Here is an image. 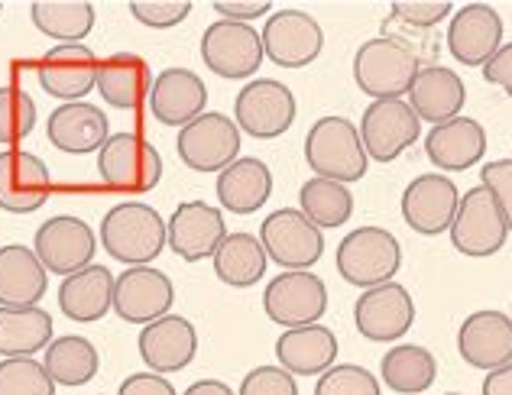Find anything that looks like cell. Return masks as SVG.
Here are the masks:
<instances>
[{
    "instance_id": "obj_1",
    "label": "cell",
    "mask_w": 512,
    "mask_h": 395,
    "mask_svg": "<svg viewBox=\"0 0 512 395\" xmlns=\"http://www.w3.org/2000/svg\"><path fill=\"white\" fill-rule=\"evenodd\" d=\"M101 247L127 269L150 266L169 247V224L153 204H114L101 221Z\"/></svg>"
},
{
    "instance_id": "obj_2",
    "label": "cell",
    "mask_w": 512,
    "mask_h": 395,
    "mask_svg": "<svg viewBox=\"0 0 512 395\" xmlns=\"http://www.w3.org/2000/svg\"><path fill=\"white\" fill-rule=\"evenodd\" d=\"M305 162L315 172V179L331 182H360L367 175V149L360 140V127L350 124L347 117H321L312 124L305 136Z\"/></svg>"
},
{
    "instance_id": "obj_3",
    "label": "cell",
    "mask_w": 512,
    "mask_h": 395,
    "mask_svg": "<svg viewBox=\"0 0 512 395\" xmlns=\"http://www.w3.org/2000/svg\"><path fill=\"white\" fill-rule=\"evenodd\" d=\"M415 75H419V56L402 39L376 36L354 52V81L373 101L406 98Z\"/></svg>"
},
{
    "instance_id": "obj_4",
    "label": "cell",
    "mask_w": 512,
    "mask_h": 395,
    "mask_svg": "<svg viewBox=\"0 0 512 395\" xmlns=\"http://www.w3.org/2000/svg\"><path fill=\"white\" fill-rule=\"evenodd\" d=\"M402 266L399 240L383 227H360L350 230L338 247V272L347 285L370 292L376 285L393 282Z\"/></svg>"
},
{
    "instance_id": "obj_5",
    "label": "cell",
    "mask_w": 512,
    "mask_h": 395,
    "mask_svg": "<svg viewBox=\"0 0 512 395\" xmlns=\"http://www.w3.org/2000/svg\"><path fill=\"white\" fill-rule=\"evenodd\" d=\"M98 175L114 192H150L163 179V156L140 133H111L98 153Z\"/></svg>"
},
{
    "instance_id": "obj_6",
    "label": "cell",
    "mask_w": 512,
    "mask_h": 395,
    "mask_svg": "<svg viewBox=\"0 0 512 395\" xmlns=\"http://www.w3.org/2000/svg\"><path fill=\"white\" fill-rule=\"evenodd\" d=\"M448 234H451L454 250L464 256H474V260L493 256L506 247L509 224L500 211V201L493 198L487 185H477V188H470V192H464Z\"/></svg>"
},
{
    "instance_id": "obj_7",
    "label": "cell",
    "mask_w": 512,
    "mask_h": 395,
    "mask_svg": "<svg viewBox=\"0 0 512 395\" xmlns=\"http://www.w3.org/2000/svg\"><path fill=\"white\" fill-rule=\"evenodd\" d=\"M179 159L195 172H224L240 159V127L237 120L218 111H205L198 120L179 130Z\"/></svg>"
},
{
    "instance_id": "obj_8",
    "label": "cell",
    "mask_w": 512,
    "mask_h": 395,
    "mask_svg": "<svg viewBox=\"0 0 512 395\" xmlns=\"http://www.w3.org/2000/svg\"><path fill=\"white\" fill-rule=\"evenodd\" d=\"M263 250L286 272L312 269L325 256V234L299 208H279L260 227Z\"/></svg>"
},
{
    "instance_id": "obj_9",
    "label": "cell",
    "mask_w": 512,
    "mask_h": 395,
    "mask_svg": "<svg viewBox=\"0 0 512 395\" xmlns=\"http://www.w3.org/2000/svg\"><path fill=\"white\" fill-rule=\"evenodd\" d=\"M201 59L221 78L231 81L250 78L260 72V65L266 59L263 33H256L250 23L218 20L201 36Z\"/></svg>"
},
{
    "instance_id": "obj_10",
    "label": "cell",
    "mask_w": 512,
    "mask_h": 395,
    "mask_svg": "<svg viewBox=\"0 0 512 395\" xmlns=\"http://www.w3.org/2000/svg\"><path fill=\"white\" fill-rule=\"evenodd\" d=\"M234 120L240 133H250L253 140H276L295 124V94L276 78H253L237 94Z\"/></svg>"
},
{
    "instance_id": "obj_11",
    "label": "cell",
    "mask_w": 512,
    "mask_h": 395,
    "mask_svg": "<svg viewBox=\"0 0 512 395\" xmlns=\"http://www.w3.org/2000/svg\"><path fill=\"white\" fill-rule=\"evenodd\" d=\"M263 308L269 321L279 328H305V324H318V318L328 311V289L315 272H279V276L266 285Z\"/></svg>"
},
{
    "instance_id": "obj_12",
    "label": "cell",
    "mask_w": 512,
    "mask_h": 395,
    "mask_svg": "<svg viewBox=\"0 0 512 395\" xmlns=\"http://www.w3.org/2000/svg\"><path fill=\"white\" fill-rule=\"evenodd\" d=\"M33 250L49 272L56 276H75L94 263V250H98V237L94 230L75 214H56L36 227Z\"/></svg>"
},
{
    "instance_id": "obj_13",
    "label": "cell",
    "mask_w": 512,
    "mask_h": 395,
    "mask_svg": "<svg viewBox=\"0 0 512 395\" xmlns=\"http://www.w3.org/2000/svg\"><path fill=\"white\" fill-rule=\"evenodd\" d=\"M422 120L409 101H373L360 120V140L376 162H393L419 140Z\"/></svg>"
},
{
    "instance_id": "obj_14",
    "label": "cell",
    "mask_w": 512,
    "mask_h": 395,
    "mask_svg": "<svg viewBox=\"0 0 512 395\" xmlns=\"http://www.w3.org/2000/svg\"><path fill=\"white\" fill-rule=\"evenodd\" d=\"M263 49L279 68H305L325 49V30L302 10H276L263 26Z\"/></svg>"
},
{
    "instance_id": "obj_15",
    "label": "cell",
    "mask_w": 512,
    "mask_h": 395,
    "mask_svg": "<svg viewBox=\"0 0 512 395\" xmlns=\"http://www.w3.org/2000/svg\"><path fill=\"white\" fill-rule=\"evenodd\" d=\"M354 324L363 337L376 340V344H393V340L406 337L415 324V302L409 289L399 282H386L363 292L354 305Z\"/></svg>"
},
{
    "instance_id": "obj_16",
    "label": "cell",
    "mask_w": 512,
    "mask_h": 395,
    "mask_svg": "<svg viewBox=\"0 0 512 395\" xmlns=\"http://www.w3.org/2000/svg\"><path fill=\"white\" fill-rule=\"evenodd\" d=\"M461 192L457 185L441 172H425L419 179H412L402 192V221H406L415 234L438 237L444 230H451Z\"/></svg>"
},
{
    "instance_id": "obj_17",
    "label": "cell",
    "mask_w": 512,
    "mask_h": 395,
    "mask_svg": "<svg viewBox=\"0 0 512 395\" xmlns=\"http://www.w3.org/2000/svg\"><path fill=\"white\" fill-rule=\"evenodd\" d=\"M175 289L166 272L153 266H133L120 272L114 282V311L127 324H153L159 318L172 315Z\"/></svg>"
},
{
    "instance_id": "obj_18",
    "label": "cell",
    "mask_w": 512,
    "mask_h": 395,
    "mask_svg": "<svg viewBox=\"0 0 512 395\" xmlns=\"http://www.w3.org/2000/svg\"><path fill=\"white\" fill-rule=\"evenodd\" d=\"M169 247L185 263L208 260L227 237L224 211L205 201H182L169 217Z\"/></svg>"
},
{
    "instance_id": "obj_19",
    "label": "cell",
    "mask_w": 512,
    "mask_h": 395,
    "mask_svg": "<svg viewBox=\"0 0 512 395\" xmlns=\"http://www.w3.org/2000/svg\"><path fill=\"white\" fill-rule=\"evenodd\" d=\"M98 56L88 46H56L39 59L36 78L49 98L62 104L82 101L88 91L98 88Z\"/></svg>"
},
{
    "instance_id": "obj_20",
    "label": "cell",
    "mask_w": 512,
    "mask_h": 395,
    "mask_svg": "<svg viewBox=\"0 0 512 395\" xmlns=\"http://www.w3.org/2000/svg\"><path fill=\"white\" fill-rule=\"evenodd\" d=\"M457 353L474 370H500L512 363V318L496 308H480L467 315L457 331Z\"/></svg>"
},
{
    "instance_id": "obj_21",
    "label": "cell",
    "mask_w": 512,
    "mask_h": 395,
    "mask_svg": "<svg viewBox=\"0 0 512 395\" xmlns=\"http://www.w3.org/2000/svg\"><path fill=\"white\" fill-rule=\"evenodd\" d=\"M448 49L451 56L470 65L483 68L496 52L503 49V20L490 4H467L448 23Z\"/></svg>"
},
{
    "instance_id": "obj_22",
    "label": "cell",
    "mask_w": 512,
    "mask_h": 395,
    "mask_svg": "<svg viewBox=\"0 0 512 395\" xmlns=\"http://www.w3.org/2000/svg\"><path fill=\"white\" fill-rule=\"evenodd\" d=\"M49 166L36 153H0V211L33 214L49 198Z\"/></svg>"
},
{
    "instance_id": "obj_23",
    "label": "cell",
    "mask_w": 512,
    "mask_h": 395,
    "mask_svg": "<svg viewBox=\"0 0 512 395\" xmlns=\"http://www.w3.org/2000/svg\"><path fill=\"white\" fill-rule=\"evenodd\" d=\"M140 357L153 373H179L198 353V331L182 315H166L140 331Z\"/></svg>"
},
{
    "instance_id": "obj_24",
    "label": "cell",
    "mask_w": 512,
    "mask_h": 395,
    "mask_svg": "<svg viewBox=\"0 0 512 395\" xmlns=\"http://www.w3.org/2000/svg\"><path fill=\"white\" fill-rule=\"evenodd\" d=\"M46 136L59 153L69 156H85V153H101V146L111 140V124L101 107L88 101L75 104H59L46 120Z\"/></svg>"
},
{
    "instance_id": "obj_25",
    "label": "cell",
    "mask_w": 512,
    "mask_h": 395,
    "mask_svg": "<svg viewBox=\"0 0 512 395\" xmlns=\"http://www.w3.org/2000/svg\"><path fill=\"white\" fill-rule=\"evenodd\" d=\"M208 88L188 68H166L159 72L150 91V111L163 127H188L205 114Z\"/></svg>"
},
{
    "instance_id": "obj_26",
    "label": "cell",
    "mask_w": 512,
    "mask_h": 395,
    "mask_svg": "<svg viewBox=\"0 0 512 395\" xmlns=\"http://www.w3.org/2000/svg\"><path fill=\"white\" fill-rule=\"evenodd\" d=\"M406 98L412 104V111L419 114V120L438 127V124H448L454 117H461L467 88H464V78L454 75L451 68L425 65L419 68V75H415Z\"/></svg>"
},
{
    "instance_id": "obj_27",
    "label": "cell",
    "mask_w": 512,
    "mask_h": 395,
    "mask_svg": "<svg viewBox=\"0 0 512 395\" xmlns=\"http://www.w3.org/2000/svg\"><path fill=\"white\" fill-rule=\"evenodd\" d=\"M49 289V269L36 250L7 243L0 247V308H36Z\"/></svg>"
},
{
    "instance_id": "obj_28",
    "label": "cell",
    "mask_w": 512,
    "mask_h": 395,
    "mask_svg": "<svg viewBox=\"0 0 512 395\" xmlns=\"http://www.w3.org/2000/svg\"><path fill=\"white\" fill-rule=\"evenodd\" d=\"M487 153V130L470 117H454L448 124L431 127L425 136V156L441 172H464L477 166Z\"/></svg>"
},
{
    "instance_id": "obj_29",
    "label": "cell",
    "mask_w": 512,
    "mask_h": 395,
    "mask_svg": "<svg viewBox=\"0 0 512 395\" xmlns=\"http://www.w3.org/2000/svg\"><path fill=\"white\" fill-rule=\"evenodd\" d=\"M276 360L292 376H325L338 360V337L325 324H305L279 334Z\"/></svg>"
},
{
    "instance_id": "obj_30",
    "label": "cell",
    "mask_w": 512,
    "mask_h": 395,
    "mask_svg": "<svg viewBox=\"0 0 512 395\" xmlns=\"http://www.w3.org/2000/svg\"><path fill=\"white\" fill-rule=\"evenodd\" d=\"M114 276L107 266L91 263L88 269L65 276L59 285V308L69 321L91 324L101 321L107 311H114Z\"/></svg>"
},
{
    "instance_id": "obj_31",
    "label": "cell",
    "mask_w": 512,
    "mask_h": 395,
    "mask_svg": "<svg viewBox=\"0 0 512 395\" xmlns=\"http://www.w3.org/2000/svg\"><path fill=\"white\" fill-rule=\"evenodd\" d=\"M153 72L146 59L133 56V52H114V56L101 59L98 68V91L101 101H107L117 111H133L143 101H150L153 91Z\"/></svg>"
},
{
    "instance_id": "obj_32",
    "label": "cell",
    "mask_w": 512,
    "mask_h": 395,
    "mask_svg": "<svg viewBox=\"0 0 512 395\" xmlns=\"http://www.w3.org/2000/svg\"><path fill=\"white\" fill-rule=\"evenodd\" d=\"M273 195V172L263 159L240 156L218 175V201L231 214H253Z\"/></svg>"
},
{
    "instance_id": "obj_33",
    "label": "cell",
    "mask_w": 512,
    "mask_h": 395,
    "mask_svg": "<svg viewBox=\"0 0 512 395\" xmlns=\"http://www.w3.org/2000/svg\"><path fill=\"white\" fill-rule=\"evenodd\" d=\"M52 315L46 308H0V357L20 360L52 344Z\"/></svg>"
},
{
    "instance_id": "obj_34",
    "label": "cell",
    "mask_w": 512,
    "mask_h": 395,
    "mask_svg": "<svg viewBox=\"0 0 512 395\" xmlns=\"http://www.w3.org/2000/svg\"><path fill=\"white\" fill-rule=\"evenodd\" d=\"M211 260H214V276H218L224 285H231V289H250V285L263 279L269 256L263 250L260 237L237 230V234L224 237V243Z\"/></svg>"
},
{
    "instance_id": "obj_35",
    "label": "cell",
    "mask_w": 512,
    "mask_h": 395,
    "mask_svg": "<svg viewBox=\"0 0 512 395\" xmlns=\"http://www.w3.org/2000/svg\"><path fill=\"white\" fill-rule=\"evenodd\" d=\"M33 26L59 46H78L94 30V4L88 0H36L30 7Z\"/></svg>"
},
{
    "instance_id": "obj_36",
    "label": "cell",
    "mask_w": 512,
    "mask_h": 395,
    "mask_svg": "<svg viewBox=\"0 0 512 395\" xmlns=\"http://www.w3.org/2000/svg\"><path fill=\"white\" fill-rule=\"evenodd\" d=\"M43 366L49 370L56 386H85L98 376L101 357H98V347H94L88 337L65 334L46 347Z\"/></svg>"
},
{
    "instance_id": "obj_37",
    "label": "cell",
    "mask_w": 512,
    "mask_h": 395,
    "mask_svg": "<svg viewBox=\"0 0 512 395\" xmlns=\"http://www.w3.org/2000/svg\"><path fill=\"white\" fill-rule=\"evenodd\" d=\"M383 383L399 395H419L438 379V360L419 344H399L380 360Z\"/></svg>"
},
{
    "instance_id": "obj_38",
    "label": "cell",
    "mask_w": 512,
    "mask_h": 395,
    "mask_svg": "<svg viewBox=\"0 0 512 395\" xmlns=\"http://www.w3.org/2000/svg\"><path fill=\"white\" fill-rule=\"evenodd\" d=\"M299 211L318 230H334L350 221V214H354V195H350V188L341 182L308 179L299 188Z\"/></svg>"
},
{
    "instance_id": "obj_39",
    "label": "cell",
    "mask_w": 512,
    "mask_h": 395,
    "mask_svg": "<svg viewBox=\"0 0 512 395\" xmlns=\"http://www.w3.org/2000/svg\"><path fill=\"white\" fill-rule=\"evenodd\" d=\"M36 127V104L17 85L0 88V146L26 140Z\"/></svg>"
},
{
    "instance_id": "obj_40",
    "label": "cell",
    "mask_w": 512,
    "mask_h": 395,
    "mask_svg": "<svg viewBox=\"0 0 512 395\" xmlns=\"http://www.w3.org/2000/svg\"><path fill=\"white\" fill-rule=\"evenodd\" d=\"M0 395H56V383L33 357L0 360Z\"/></svg>"
},
{
    "instance_id": "obj_41",
    "label": "cell",
    "mask_w": 512,
    "mask_h": 395,
    "mask_svg": "<svg viewBox=\"0 0 512 395\" xmlns=\"http://www.w3.org/2000/svg\"><path fill=\"white\" fill-rule=\"evenodd\" d=\"M315 395H383L370 370L354 363H334L325 376H318Z\"/></svg>"
},
{
    "instance_id": "obj_42",
    "label": "cell",
    "mask_w": 512,
    "mask_h": 395,
    "mask_svg": "<svg viewBox=\"0 0 512 395\" xmlns=\"http://www.w3.org/2000/svg\"><path fill=\"white\" fill-rule=\"evenodd\" d=\"M130 13L150 30H172L192 13V4L188 0H133Z\"/></svg>"
},
{
    "instance_id": "obj_43",
    "label": "cell",
    "mask_w": 512,
    "mask_h": 395,
    "mask_svg": "<svg viewBox=\"0 0 512 395\" xmlns=\"http://www.w3.org/2000/svg\"><path fill=\"white\" fill-rule=\"evenodd\" d=\"M389 13H393L396 23H406L412 30H431V26L451 17V4L448 0H396Z\"/></svg>"
},
{
    "instance_id": "obj_44",
    "label": "cell",
    "mask_w": 512,
    "mask_h": 395,
    "mask_svg": "<svg viewBox=\"0 0 512 395\" xmlns=\"http://www.w3.org/2000/svg\"><path fill=\"white\" fill-rule=\"evenodd\" d=\"M237 395H299L295 376L282 366H256L244 376Z\"/></svg>"
},
{
    "instance_id": "obj_45",
    "label": "cell",
    "mask_w": 512,
    "mask_h": 395,
    "mask_svg": "<svg viewBox=\"0 0 512 395\" xmlns=\"http://www.w3.org/2000/svg\"><path fill=\"white\" fill-rule=\"evenodd\" d=\"M480 185H487L493 198L500 201V211H503L509 234H512V156L487 162V166L480 169Z\"/></svg>"
},
{
    "instance_id": "obj_46",
    "label": "cell",
    "mask_w": 512,
    "mask_h": 395,
    "mask_svg": "<svg viewBox=\"0 0 512 395\" xmlns=\"http://www.w3.org/2000/svg\"><path fill=\"white\" fill-rule=\"evenodd\" d=\"M214 10L221 13V20H234V23H253L266 17L269 10V0H218Z\"/></svg>"
},
{
    "instance_id": "obj_47",
    "label": "cell",
    "mask_w": 512,
    "mask_h": 395,
    "mask_svg": "<svg viewBox=\"0 0 512 395\" xmlns=\"http://www.w3.org/2000/svg\"><path fill=\"white\" fill-rule=\"evenodd\" d=\"M117 395H179L172 383L159 373H133L120 383Z\"/></svg>"
},
{
    "instance_id": "obj_48",
    "label": "cell",
    "mask_w": 512,
    "mask_h": 395,
    "mask_svg": "<svg viewBox=\"0 0 512 395\" xmlns=\"http://www.w3.org/2000/svg\"><path fill=\"white\" fill-rule=\"evenodd\" d=\"M483 81H487V85H500L512 98V43L503 46L487 65H483Z\"/></svg>"
},
{
    "instance_id": "obj_49",
    "label": "cell",
    "mask_w": 512,
    "mask_h": 395,
    "mask_svg": "<svg viewBox=\"0 0 512 395\" xmlns=\"http://www.w3.org/2000/svg\"><path fill=\"white\" fill-rule=\"evenodd\" d=\"M483 395H512V363L487 373V379H483Z\"/></svg>"
},
{
    "instance_id": "obj_50",
    "label": "cell",
    "mask_w": 512,
    "mask_h": 395,
    "mask_svg": "<svg viewBox=\"0 0 512 395\" xmlns=\"http://www.w3.org/2000/svg\"><path fill=\"white\" fill-rule=\"evenodd\" d=\"M185 395H237V392L227 383H221V379H198V383L185 389Z\"/></svg>"
},
{
    "instance_id": "obj_51",
    "label": "cell",
    "mask_w": 512,
    "mask_h": 395,
    "mask_svg": "<svg viewBox=\"0 0 512 395\" xmlns=\"http://www.w3.org/2000/svg\"><path fill=\"white\" fill-rule=\"evenodd\" d=\"M444 395H461V392H444Z\"/></svg>"
},
{
    "instance_id": "obj_52",
    "label": "cell",
    "mask_w": 512,
    "mask_h": 395,
    "mask_svg": "<svg viewBox=\"0 0 512 395\" xmlns=\"http://www.w3.org/2000/svg\"><path fill=\"white\" fill-rule=\"evenodd\" d=\"M0 10H4V7H0Z\"/></svg>"
},
{
    "instance_id": "obj_53",
    "label": "cell",
    "mask_w": 512,
    "mask_h": 395,
    "mask_svg": "<svg viewBox=\"0 0 512 395\" xmlns=\"http://www.w3.org/2000/svg\"><path fill=\"white\" fill-rule=\"evenodd\" d=\"M509 318H512V315H509Z\"/></svg>"
}]
</instances>
